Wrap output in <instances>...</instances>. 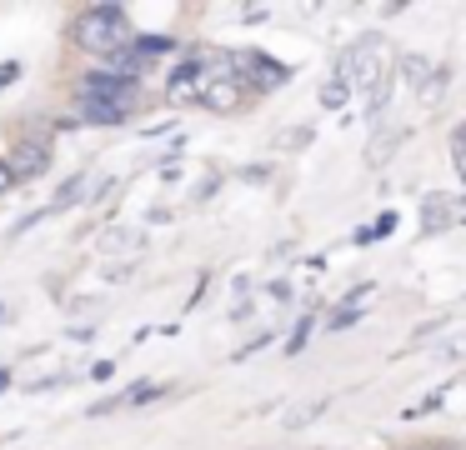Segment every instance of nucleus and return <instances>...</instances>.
I'll use <instances>...</instances> for the list:
<instances>
[{
    "label": "nucleus",
    "instance_id": "obj_12",
    "mask_svg": "<svg viewBox=\"0 0 466 450\" xmlns=\"http://www.w3.org/2000/svg\"><path fill=\"white\" fill-rule=\"evenodd\" d=\"M5 320H11V315H5V305H0V325H5Z\"/></svg>",
    "mask_w": 466,
    "mask_h": 450
},
{
    "label": "nucleus",
    "instance_id": "obj_9",
    "mask_svg": "<svg viewBox=\"0 0 466 450\" xmlns=\"http://www.w3.org/2000/svg\"><path fill=\"white\" fill-rule=\"evenodd\" d=\"M441 355H446V360H466V330H461V335H451V340H446V345H441Z\"/></svg>",
    "mask_w": 466,
    "mask_h": 450
},
{
    "label": "nucleus",
    "instance_id": "obj_4",
    "mask_svg": "<svg viewBox=\"0 0 466 450\" xmlns=\"http://www.w3.org/2000/svg\"><path fill=\"white\" fill-rule=\"evenodd\" d=\"M451 205H446V200L441 195H431V200H426V210H421V230H441V225H451Z\"/></svg>",
    "mask_w": 466,
    "mask_h": 450
},
{
    "label": "nucleus",
    "instance_id": "obj_6",
    "mask_svg": "<svg viewBox=\"0 0 466 450\" xmlns=\"http://www.w3.org/2000/svg\"><path fill=\"white\" fill-rule=\"evenodd\" d=\"M156 395H161V385H156V380H141V385H131L121 395V405H151Z\"/></svg>",
    "mask_w": 466,
    "mask_h": 450
},
{
    "label": "nucleus",
    "instance_id": "obj_10",
    "mask_svg": "<svg viewBox=\"0 0 466 450\" xmlns=\"http://www.w3.org/2000/svg\"><path fill=\"white\" fill-rule=\"evenodd\" d=\"M15 185V175H11V170H5V160H0V195H5V190H11Z\"/></svg>",
    "mask_w": 466,
    "mask_h": 450
},
{
    "label": "nucleus",
    "instance_id": "obj_3",
    "mask_svg": "<svg viewBox=\"0 0 466 450\" xmlns=\"http://www.w3.org/2000/svg\"><path fill=\"white\" fill-rule=\"evenodd\" d=\"M201 105H206V110H231V105H241V80H236V65L226 70L221 80H211V90L201 95Z\"/></svg>",
    "mask_w": 466,
    "mask_h": 450
},
{
    "label": "nucleus",
    "instance_id": "obj_5",
    "mask_svg": "<svg viewBox=\"0 0 466 450\" xmlns=\"http://www.w3.org/2000/svg\"><path fill=\"white\" fill-rule=\"evenodd\" d=\"M346 95H351V80H341V75H336V80H326V85H321V105H326V110L346 105Z\"/></svg>",
    "mask_w": 466,
    "mask_h": 450
},
{
    "label": "nucleus",
    "instance_id": "obj_2",
    "mask_svg": "<svg viewBox=\"0 0 466 450\" xmlns=\"http://www.w3.org/2000/svg\"><path fill=\"white\" fill-rule=\"evenodd\" d=\"M0 160H5V170H11L15 180H31V175H41V170L51 165V150H46L41 140H21L11 155H0Z\"/></svg>",
    "mask_w": 466,
    "mask_h": 450
},
{
    "label": "nucleus",
    "instance_id": "obj_7",
    "mask_svg": "<svg viewBox=\"0 0 466 450\" xmlns=\"http://www.w3.org/2000/svg\"><path fill=\"white\" fill-rule=\"evenodd\" d=\"M401 70H406V80H411V85H416V90H421V85H426V80H431V75H436V70H431V65H426V60H416V55H406V60H401Z\"/></svg>",
    "mask_w": 466,
    "mask_h": 450
},
{
    "label": "nucleus",
    "instance_id": "obj_1",
    "mask_svg": "<svg viewBox=\"0 0 466 450\" xmlns=\"http://www.w3.org/2000/svg\"><path fill=\"white\" fill-rule=\"evenodd\" d=\"M76 45L91 50V55L101 60H121L136 50V30H131V15L116 5H91L81 10V20H76Z\"/></svg>",
    "mask_w": 466,
    "mask_h": 450
},
{
    "label": "nucleus",
    "instance_id": "obj_8",
    "mask_svg": "<svg viewBox=\"0 0 466 450\" xmlns=\"http://www.w3.org/2000/svg\"><path fill=\"white\" fill-rule=\"evenodd\" d=\"M356 320H361V310H356V300H346V305H336V315L326 320V325L341 330V325H356Z\"/></svg>",
    "mask_w": 466,
    "mask_h": 450
},
{
    "label": "nucleus",
    "instance_id": "obj_11",
    "mask_svg": "<svg viewBox=\"0 0 466 450\" xmlns=\"http://www.w3.org/2000/svg\"><path fill=\"white\" fill-rule=\"evenodd\" d=\"M451 150H456V155H466V125H461V130H456V140H451Z\"/></svg>",
    "mask_w": 466,
    "mask_h": 450
}]
</instances>
